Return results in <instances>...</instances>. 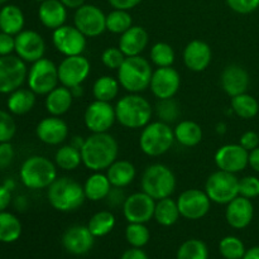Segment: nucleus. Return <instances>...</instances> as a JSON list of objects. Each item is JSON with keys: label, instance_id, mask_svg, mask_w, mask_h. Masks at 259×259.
I'll list each match as a JSON object with an SVG mask.
<instances>
[{"label": "nucleus", "instance_id": "nucleus-1", "mask_svg": "<svg viewBox=\"0 0 259 259\" xmlns=\"http://www.w3.org/2000/svg\"><path fill=\"white\" fill-rule=\"evenodd\" d=\"M118 142L108 132L93 133L81 148L82 164L93 172L106 171L118 159Z\"/></svg>", "mask_w": 259, "mask_h": 259}, {"label": "nucleus", "instance_id": "nucleus-2", "mask_svg": "<svg viewBox=\"0 0 259 259\" xmlns=\"http://www.w3.org/2000/svg\"><path fill=\"white\" fill-rule=\"evenodd\" d=\"M152 114L151 103L139 94L123 96L115 105L116 121L128 129H143L151 123Z\"/></svg>", "mask_w": 259, "mask_h": 259}, {"label": "nucleus", "instance_id": "nucleus-3", "mask_svg": "<svg viewBox=\"0 0 259 259\" xmlns=\"http://www.w3.org/2000/svg\"><path fill=\"white\" fill-rule=\"evenodd\" d=\"M47 199L51 206L60 212H71L81 207L86 196L83 186L70 177H60L48 187Z\"/></svg>", "mask_w": 259, "mask_h": 259}, {"label": "nucleus", "instance_id": "nucleus-4", "mask_svg": "<svg viewBox=\"0 0 259 259\" xmlns=\"http://www.w3.org/2000/svg\"><path fill=\"white\" fill-rule=\"evenodd\" d=\"M153 70L147 58L142 56L126 57L118 70V81L129 94H139L149 89Z\"/></svg>", "mask_w": 259, "mask_h": 259}, {"label": "nucleus", "instance_id": "nucleus-5", "mask_svg": "<svg viewBox=\"0 0 259 259\" xmlns=\"http://www.w3.org/2000/svg\"><path fill=\"white\" fill-rule=\"evenodd\" d=\"M56 163L43 156H30L20 167V181L30 190L48 189L57 179Z\"/></svg>", "mask_w": 259, "mask_h": 259}, {"label": "nucleus", "instance_id": "nucleus-6", "mask_svg": "<svg viewBox=\"0 0 259 259\" xmlns=\"http://www.w3.org/2000/svg\"><path fill=\"white\" fill-rule=\"evenodd\" d=\"M176 176L169 167L162 163H154L147 167L142 175V191L154 200L171 197L176 190Z\"/></svg>", "mask_w": 259, "mask_h": 259}, {"label": "nucleus", "instance_id": "nucleus-7", "mask_svg": "<svg viewBox=\"0 0 259 259\" xmlns=\"http://www.w3.org/2000/svg\"><path fill=\"white\" fill-rule=\"evenodd\" d=\"M174 129L163 121H152L142 129L139 147L148 157H159L167 153L175 143Z\"/></svg>", "mask_w": 259, "mask_h": 259}, {"label": "nucleus", "instance_id": "nucleus-8", "mask_svg": "<svg viewBox=\"0 0 259 259\" xmlns=\"http://www.w3.org/2000/svg\"><path fill=\"white\" fill-rule=\"evenodd\" d=\"M205 192L211 202L228 205L232 200L239 196V179L234 174L218 169L207 177Z\"/></svg>", "mask_w": 259, "mask_h": 259}, {"label": "nucleus", "instance_id": "nucleus-9", "mask_svg": "<svg viewBox=\"0 0 259 259\" xmlns=\"http://www.w3.org/2000/svg\"><path fill=\"white\" fill-rule=\"evenodd\" d=\"M27 82L35 95H47L60 83L58 66L45 57L35 61L28 71Z\"/></svg>", "mask_w": 259, "mask_h": 259}, {"label": "nucleus", "instance_id": "nucleus-10", "mask_svg": "<svg viewBox=\"0 0 259 259\" xmlns=\"http://www.w3.org/2000/svg\"><path fill=\"white\" fill-rule=\"evenodd\" d=\"M28 68L18 56H0V94H10L22 88L27 80Z\"/></svg>", "mask_w": 259, "mask_h": 259}, {"label": "nucleus", "instance_id": "nucleus-11", "mask_svg": "<svg viewBox=\"0 0 259 259\" xmlns=\"http://www.w3.org/2000/svg\"><path fill=\"white\" fill-rule=\"evenodd\" d=\"M73 25L86 38H95L106 30V15L99 7L83 4L73 14Z\"/></svg>", "mask_w": 259, "mask_h": 259}, {"label": "nucleus", "instance_id": "nucleus-12", "mask_svg": "<svg viewBox=\"0 0 259 259\" xmlns=\"http://www.w3.org/2000/svg\"><path fill=\"white\" fill-rule=\"evenodd\" d=\"M91 71L90 61L83 55L68 56L58 65V78L62 86L72 89L82 85Z\"/></svg>", "mask_w": 259, "mask_h": 259}, {"label": "nucleus", "instance_id": "nucleus-13", "mask_svg": "<svg viewBox=\"0 0 259 259\" xmlns=\"http://www.w3.org/2000/svg\"><path fill=\"white\" fill-rule=\"evenodd\" d=\"M115 120V106L108 101L94 100L83 114V123L91 133H106Z\"/></svg>", "mask_w": 259, "mask_h": 259}, {"label": "nucleus", "instance_id": "nucleus-14", "mask_svg": "<svg viewBox=\"0 0 259 259\" xmlns=\"http://www.w3.org/2000/svg\"><path fill=\"white\" fill-rule=\"evenodd\" d=\"M176 201L180 214L187 220L202 219L211 207V200L209 199L206 192L199 189L185 190Z\"/></svg>", "mask_w": 259, "mask_h": 259}, {"label": "nucleus", "instance_id": "nucleus-15", "mask_svg": "<svg viewBox=\"0 0 259 259\" xmlns=\"http://www.w3.org/2000/svg\"><path fill=\"white\" fill-rule=\"evenodd\" d=\"M156 200L144 191L134 192L123 204V215L128 223L147 224L153 219Z\"/></svg>", "mask_w": 259, "mask_h": 259}, {"label": "nucleus", "instance_id": "nucleus-16", "mask_svg": "<svg viewBox=\"0 0 259 259\" xmlns=\"http://www.w3.org/2000/svg\"><path fill=\"white\" fill-rule=\"evenodd\" d=\"M52 43L56 50L65 57L78 56L85 52L86 37L75 25H62L53 30Z\"/></svg>", "mask_w": 259, "mask_h": 259}, {"label": "nucleus", "instance_id": "nucleus-17", "mask_svg": "<svg viewBox=\"0 0 259 259\" xmlns=\"http://www.w3.org/2000/svg\"><path fill=\"white\" fill-rule=\"evenodd\" d=\"M215 164L219 169L239 174L249 166V152L238 144H225L215 153Z\"/></svg>", "mask_w": 259, "mask_h": 259}, {"label": "nucleus", "instance_id": "nucleus-18", "mask_svg": "<svg viewBox=\"0 0 259 259\" xmlns=\"http://www.w3.org/2000/svg\"><path fill=\"white\" fill-rule=\"evenodd\" d=\"M180 86H181V76L176 68L169 66V67H157V70L153 71L149 88L152 94L158 100H163V99L174 98L179 93Z\"/></svg>", "mask_w": 259, "mask_h": 259}, {"label": "nucleus", "instance_id": "nucleus-19", "mask_svg": "<svg viewBox=\"0 0 259 259\" xmlns=\"http://www.w3.org/2000/svg\"><path fill=\"white\" fill-rule=\"evenodd\" d=\"M15 53L24 62H35L43 58L46 52V42L35 30H22L15 35Z\"/></svg>", "mask_w": 259, "mask_h": 259}, {"label": "nucleus", "instance_id": "nucleus-20", "mask_svg": "<svg viewBox=\"0 0 259 259\" xmlns=\"http://www.w3.org/2000/svg\"><path fill=\"white\" fill-rule=\"evenodd\" d=\"M95 243V237L88 225H72L62 235V245L66 252L72 255H83L90 252Z\"/></svg>", "mask_w": 259, "mask_h": 259}, {"label": "nucleus", "instance_id": "nucleus-21", "mask_svg": "<svg viewBox=\"0 0 259 259\" xmlns=\"http://www.w3.org/2000/svg\"><path fill=\"white\" fill-rule=\"evenodd\" d=\"M37 138L48 146H60L67 139L68 125L60 116L43 118L35 128Z\"/></svg>", "mask_w": 259, "mask_h": 259}, {"label": "nucleus", "instance_id": "nucleus-22", "mask_svg": "<svg viewBox=\"0 0 259 259\" xmlns=\"http://www.w3.org/2000/svg\"><path fill=\"white\" fill-rule=\"evenodd\" d=\"M212 60L211 48L206 42L194 39L187 43L184 50V63L192 72H202L210 66Z\"/></svg>", "mask_w": 259, "mask_h": 259}, {"label": "nucleus", "instance_id": "nucleus-23", "mask_svg": "<svg viewBox=\"0 0 259 259\" xmlns=\"http://www.w3.org/2000/svg\"><path fill=\"white\" fill-rule=\"evenodd\" d=\"M220 82L225 94L230 98H234L240 94L247 93L250 83L249 73L242 66L233 63L224 68L220 76Z\"/></svg>", "mask_w": 259, "mask_h": 259}, {"label": "nucleus", "instance_id": "nucleus-24", "mask_svg": "<svg viewBox=\"0 0 259 259\" xmlns=\"http://www.w3.org/2000/svg\"><path fill=\"white\" fill-rule=\"evenodd\" d=\"M254 217V206L247 197L237 196L227 205L225 219L234 229H244L252 223Z\"/></svg>", "mask_w": 259, "mask_h": 259}, {"label": "nucleus", "instance_id": "nucleus-25", "mask_svg": "<svg viewBox=\"0 0 259 259\" xmlns=\"http://www.w3.org/2000/svg\"><path fill=\"white\" fill-rule=\"evenodd\" d=\"M148 33L143 27L132 25L126 32L120 34L118 47L125 55V57L141 56V53L148 46Z\"/></svg>", "mask_w": 259, "mask_h": 259}, {"label": "nucleus", "instance_id": "nucleus-26", "mask_svg": "<svg viewBox=\"0 0 259 259\" xmlns=\"http://www.w3.org/2000/svg\"><path fill=\"white\" fill-rule=\"evenodd\" d=\"M39 22L48 29H57L65 25L67 19V8L60 0H46L38 8Z\"/></svg>", "mask_w": 259, "mask_h": 259}, {"label": "nucleus", "instance_id": "nucleus-27", "mask_svg": "<svg viewBox=\"0 0 259 259\" xmlns=\"http://www.w3.org/2000/svg\"><path fill=\"white\" fill-rule=\"evenodd\" d=\"M73 95L71 90L66 86H57L53 89L50 94L46 95L45 106L46 110L50 113V115L61 116L67 113L71 109L73 103Z\"/></svg>", "mask_w": 259, "mask_h": 259}, {"label": "nucleus", "instance_id": "nucleus-28", "mask_svg": "<svg viewBox=\"0 0 259 259\" xmlns=\"http://www.w3.org/2000/svg\"><path fill=\"white\" fill-rule=\"evenodd\" d=\"M106 176H108L111 186L123 189V187L129 186L134 181L137 176V169L132 162L126 161V159H116L106 169Z\"/></svg>", "mask_w": 259, "mask_h": 259}, {"label": "nucleus", "instance_id": "nucleus-29", "mask_svg": "<svg viewBox=\"0 0 259 259\" xmlns=\"http://www.w3.org/2000/svg\"><path fill=\"white\" fill-rule=\"evenodd\" d=\"M25 18L22 9L17 5H4L0 10V30L8 34L17 35L24 28Z\"/></svg>", "mask_w": 259, "mask_h": 259}, {"label": "nucleus", "instance_id": "nucleus-30", "mask_svg": "<svg viewBox=\"0 0 259 259\" xmlns=\"http://www.w3.org/2000/svg\"><path fill=\"white\" fill-rule=\"evenodd\" d=\"M111 189H113V186H111L106 174H101V172H94L83 184L86 199L94 202L105 200Z\"/></svg>", "mask_w": 259, "mask_h": 259}, {"label": "nucleus", "instance_id": "nucleus-31", "mask_svg": "<svg viewBox=\"0 0 259 259\" xmlns=\"http://www.w3.org/2000/svg\"><path fill=\"white\" fill-rule=\"evenodd\" d=\"M35 105V94L28 89H17L9 94L7 106L9 111L14 115H24L29 113Z\"/></svg>", "mask_w": 259, "mask_h": 259}, {"label": "nucleus", "instance_id": "nucleus-32", "mask_svg": "<svg viewBox=\"0 0 259 259\" xmlns=\"http://www.w3.org/2000/svg\"><path fill=\"white\" fill-rule=\"evenodd\" d=\"M175 139L184 147H196L202 141V129L196 121L182 120L175 126Z\"/></svg>", "mask_w": 259, "mask_h": 259}, {"label": "nucleus", "instance_id": "nucleus-33", "mask_svg": "<svg viewBox=\"0 0 259 259\" xmlns=\"http://www.w3.org/2000/svg\"><path fill=\"white\" fill-rule=\"evenodd\" d=\"M180 217L181 214H180L176 200H172L171 197L157 200L153 217L157 224L162 225V227H172L179 222Z\"/></svg>", "mask_w": 259, "mask_h": 259}, {"label": "nucleus", "instance_id": "nucleus-34", "mask_svg": "<svg viewBox=\"0 0 259 259\" xmlns=\"http://www.w3.org/2000/svg\"><path fill=\"white\" fill-rule=\"evenodd\" d=\"M22 235V223L14 214L0 211V242L14 243Z\"/></svg>", "mask_w": 259, "mask_h": 259}, {"label": "nucleus", "instance_id": "nucleus-35", "mask_svg": "<svg viewBox=\"0 0 259 259\" xmlns=\"http://www.w3.org/2000/svg\"><path fill=\"white\" fill-rule=\"evenodd\" d=\"M55 163L58 168L63 171H75L82 163L81 151L72 144H66L60 147L55 154Z\"/></svg>", "mask_w": 259, "mask_h": 259}, {"label": "nucleus", "instance_id": "nucleus-36", "mask_svg": "<svg viewBox=\"0 0 259 259\" xmlns=\"http://www.w3.org/2000/svg\"><path fill=\"white\" fill-rule=\"evenodd\" d=\"M119 83L118 78H114L111 76H101L94 82L93 85V95L95 100L108 101L111 103L119 94Z\"/></svg>", "mask_w": 259, "mask_h": 259}, {"label": "nucleus", "instance_id": "nucleus-37", "mask_svg": "<svg viewBox=\"0 0 259 259\" xmlns=\"http://www.w3.org/2000/svg\"><path fill=\"white\" fill-rule=\"evenodd\" d=\"M232 111L242 119H253L259 111V104L254 96L244 93L232 98Z\"/></svg>", "mask_w": 259, "mask_h": 259}, {"label": "nucleus", "instance_id": "nucleus-38", "mask_svg": "<svg viewBox=\"0 0 259 259\" xmlns=\"http://www.w3.org/2000/svg\"><path fill=\"white\" fill-rule=\"evenodd\" d=\"M115 217L113 212L108 211V210H103L96 214H94L90 218L88 223V228L95 238H101L108 235L109 233L113 232L114 227H115Z\"/></svg>", "mask_w": 259, "mask_h": 259}, {"label": "nucleus", "instance_id": "nucleus-39", "mask_svg": "<svg viewBox=\"0 0 259 259\" xmlns=\"http://www.w3.org/2000/svg\"><path fill=\"white\" fill-rule=\"evenodd\" d=\"M133 25V19L129 10L114 9L106 14V30L113 34H123Z\"/></svg>", "mask_w": 259, "mask_h": 259}, {"label": "nucleus", "instance_id": "nucleus-40", "mask_svg": "<svg viewBox=\"0 0 259 259\" xmlns=\"http://www.w3.org/2000/svg\"><path fill=\"white\" fill-rule=\"evenodd\" d=\"M176 259H209V249L202 240L189 239L180 245Z\"/></svg>", "mask_w": 259, "mask_h": 259}, {"label": "nucleus", "instance_id": "nucleus-41", "mask_svg": "<svg viewBox=\"0 0 259 259\" xmlns=\"http://www.w3.org/2000/svg\"><path fill=\"white\" fill-rule=\"evenodd\" d=\"M125 239L133 248H143L151 239V232L146 224L141 223H129L125 228Z\"/></svg>", "mask_w": 259, "mask_h": 259}, {"label": "nucleus", "instance_id": "nucleus-42", "mask_svg": "<svg viewBox=\"0 0 259 259\" xmlns=\"http://www.w3.org/2000/svg\"><path fill=\"white\" fill-rule=\"evenodd\" d=\"M175 51L168 43L157 42L151 48V61L157 67H169L175 63Z\"/></svg>", "mask_w": 259, "mask_h": 259}, {"label": "nucleus", "instance_id": "nucleus-43", "mask_svg": "<svg viewBox=\"0 0 259 259\" xmlns=\"http://www.w3.org/2000/svg\"><path fill=\"white\" fill-rule=\"evenodd\" d=\"M219 252L225 259H242L247 249L244 247V243L239 238L228 235L220 240Z\"/></svg>", "mask_w": 259, "mask_h": 259}, {"label": "nucleus", "instance_id": "nucleus-44", "mask_svg": "<svg viewBox=\"0 0 259 259\" xmlns=\"http://www.w3.org/2000/svg\"><path fill=\"white\" fill-rule=\"evenodd\" d=\"M156 113L159 120L167 124H172L175 121H177L181 111H180L179 104L172 98L159 100L156 105Z\"/></svg>", "mask_w": 259, "mask_h": 259}, {"label": "nucleus", "instance_id": "nucleus-45", "mask_svg": "<svg viewBox=\"0 0 259 259\" xmlns=\"http://www.w3.org/2000/svg\"><path fill=\"white\" fill-rule=\"evenodd\" d=\"M17 133V124L12 113L0 110V143L10 142Z\"/></svg>", "mask_w": 259, "mask_h": 259}, {"label": "nucleus", "instance_id": "nucleus-46", "mask_svg": "<svg viewBox=\"0 0 259 259\" xmlns=\"http://www.w3.org/2000/svg\"><path fill=\"white\" fill-rule=\"evenodd\" d=\"M125 58V55L119 47H109L101 53V62L109 70H119Z\"/></svg>", "mask_w": 259, "mask_h": 259}, {"label": "nucleus", "instance_id": "nucleus-47", "mask_svg": "<svg viewBox=\"0 0 259 259\" xmlns=\"http://www.w3.org/2000/svg\"><path fill=\"white\" fill-rule=\"evenodd\" d=\"M239 195L252 200L259 196V179L255 176H245L239 180Z\"/></svg>", "mask_w": 259, "mask_h": 259}, {"label": "nucleus", "instance_id": "nucleus-48", "mask_svg": "<svg viewBox=\"0 0 259 259\" xmlns=\"http://www.w3.org/2000/svg\"><path fill=\"white\" fill-rule=\"evenodd\" d=\"M228 7L238 14H250L259 8V0H225Z\"/></svg>", "mask_w": 259, "mask_h": 259}, {"label": "nucleus", "instance_id": "nucleus-49", "mask_svg": "<svg viewBox=\"0 0 259 259\" xmlns=\"http://www.w3.org/2000/svg\"><path fill=\"white\" fill-rule=\"evenodd\" d=\"M15 157L14 147L10 142L0 143V171L8 168Z\"/></svg>", "mask_w": 259, "mask_h": 259}, {"label": "nucleus", "instance_id": "nucleus-50", "mask_svg": "<svg viewBox=\"0 0 259 259\" xmlns=\"http://www.w3.org/2000/svg\"><path fill=\"white\" fill-rule=\"evenodd\" d=\"M15 51V35L0 32V56H9Z\"/></svg>", "mask_w": 259, "mask_h": 259}, {"label": "nucleus", "instance_id": "nucleus-51", "mask_svg": "<svg viewBox=\"0 0 259 259\" xmlns=\"http://www.w3.org/2000/svg\"><path fill=\"white\" fill-rule=\"evenodd\" d=\"M239 144L243 148L247 149L248 152L253 151V149L259 147V136L253 131L245 132V133H243L242 136H240Z\"/></svg>", "mask_w": 259, "mask_h": 259}, {"label": "nucleus", "instance_id": "nucleus-52", "mask_svg": "<svg viewBox=\"0 0 259 259\" xmlns=\"http://www.w3.org/2000/svg\"><path fill=\"white\" fill-rule=\"evenodd\" d=\"M120 190L121 189H119V187H113V189H111V191L109 192V195L106 196L109 205H111V206H118V205L124 204L126 197H124L123 191H120Z\"/></svg>", "mask_w": 259, "mask_h": 259}, {"label": "nucleus", "instance_id": "nucleus-53", "mask_svg": "<svg viewBox=\"0 0 259 259\" xmlns=\"http://www.w3.org/2000/svg\"><path fill=\"white\" fill-rule=\"evenodd\" d=\"M108 2L114 9L131 10L133 8H136L137 5L141 4L143 0H108Z\"/></svg>", "mask_w": 259, "mask_h": 259}, {"label": "nucleus", "instance_id": "nucleus-54", "mask_svg": "<svg viewBox=\"0 0 259 259\" xmlns=\"http://www.w3.org/2000/svg\"><path fill=\"white\" fill-rule=\"evenodd\" d=\"M12 202V190L0 185V211H5Z\"/></svg>", "mask_w": 259, "mask_h": 259}, {"label": "nucleus", "instance_id": "nucleus-55", "mask_svg": "<svg viewBox=\"0 0 259 259\" xmlns=\"http://www.w3.org/2000/svg\"><path fill=\"white\" fill-rule=\"evenodd\" d=\"M120 259H149L147 253L144 250H142V248H133L131 249H126L125 252L121 254Z\"/></svg>", "mask_w": 259, "mask_h": 259}, {"label": "nucleus", "instance_id": "nucleus-56", "mask_svg": "<svg viewBox=\"0 0 259 259\" xmlns=\"http://www.w3.org/2000/svg\"><path fill=\"white\" fill-rule=\"evenodd\" d=\"M249 166L259 174V147L249 152Z\"/></svg>", "mask_w": 259, "mask_h": 259}, {"label": "nucleus", "instance_id": "nucleus-57", "mask_svg": "<svg viewBox=\"0 0 259 259\" xmlns=\"http://www.w3.org/2000/svg\"><path fill=\"white\" fill-rule=\"evenodd\" d=\"M67 9H77V8L82 7L85 4L86 0H60Z\"/></svg>", "mask_w": 259, "mask_h": 259}, {"label": "nucleus", "instance_id": "nucleus-58", "mask_svg": "<svg viewBox=\"0 0 259 259\" xmlns=\"http://www.w3.org/2000/svg\"><path fill=\"white\" fill-rule=\"evenodd\" d=\"M242 259H259V245L248 249Z\"/></svg>", "mask_w": 259, "mask_h": 259}, {"label": "nucleus", "instance_id": "nucleus-59", "mask_svg": "<svg viewBox=\"0 0 259 259\" xmlns=\"http://www.w3.org/2000/svg\"><path fill=\"white\" fill-rule=\"evenodd\" d=\"M83 143H85V138H82V137H73L72 141H71L70 144H72L73 147H76V148L80 149V151H81V148H82Z\"/></svg>", "mask_w": 259, "mask_h": 259}, {"label": "nucleus", "instance_id": "nucleus-60", "mask_svg": "<svg viewBox=\"0 0 259 259\" xmlns=\"http://www.w3.org/2000/svg\"><path fill=\"white\" fill-rule=\"evenodd\" d=\"M71 93H72L73 98H78V96H82L83 95V89H82V85L80 86H75V88L70 89Z\"/></svg>", "mask_w": 259, "mask_h": 259}, {"label": "nucleus", "instance_id": "nucleus-61", "mask_svg": "<svg viewBox=\"0 0 259 259\" xmlns=\"http://www.w3.org/2000/svg\"><path fill=\"white\" fill-rule=\"evenodd\" d=\"M218 133H225V124H219L218 125Z\"/></svg>", "mask_w": 259, "mask_h": 259}, {"label": "nucleus", "instance_id": "nucleus-62", "mask_svg": "<svg viewBox=\"0 0 259 259\" xmlns=\"http://www.w3.org/2000/svg\"><path fill=\"white\" fill-rule=\"evenodd\" d=\"M7 2H8V0H0V5L5 4V3H7Z\"/></svg>", "mask_w": 259, "mask_h": 259}, {"label": "nucleus", "instance_id": "nucleus-63", "mask_svg": "<svg viewBox=\"0 0 259 259\" xmlns=\"http://www.w3.org/2000/svg\"><path fill=\"white\" fill-rule=\"evenodd\" d=\"M34 2H38V3H42V2H46V0H34Z\"/></svg>", "mask_w": 259, "mask_h": 259}, {"label": "nucleus", "instance_id": "nucleus-64", "mask_svg": "<svg viewBox=\"0 0 259 259\" xmlns=\"http://www.w3.org/2000/svg\"><path fill=\"white\" fill-rule=\"evenodd\" d=\"M258 230H259V223H258Z\"/></svg>", "mask_w": 259, "mask_h": 259}]
</instances>
